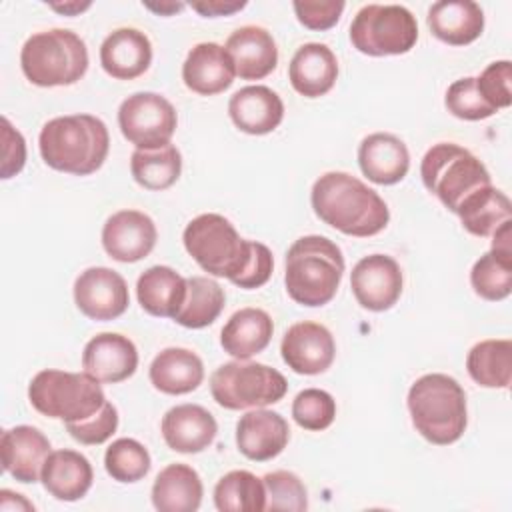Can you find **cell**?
Returning a JSON list of instances; mask_svg holds the SVG:
<instances>
[{
	"instance_id": "4dcf8cb0",
	"label": "cell",
	"mask_w": 512,
	"mask_h": 512,
	"mask_svg": "<svg viewBox=\"0 0 512 512\" xmlns=\"http://www.w3.org/2000/svg\"><path fill=\"white\" fill-rule=\"evenodd\" d=\"M204 486L198 472L182 462L168 464L152 484V504L160 512H194L200 508Z\"/></svg>"
},
{
	"instance_id": "ee69618b",
	"label": "cell",
	"mask_w": 512,
	"mask_h": 512,
	"mask_svg": "<svg viewBox=\"0 0 512 512\" xmlns=\"http://www.w3.org/2000/svg\"><path fill=\"white\" fill-rule=\"evenodd\" d=\"M344 2L342 0H326V2H302V0H296L292 2V8H294V14L298 18V22L304 26V28H310V30H328L332 28L342 12H344Z\"/></svg>"
},
{
	"instance_id": "7c38bea8",
	"label": "cell",
	"mask_w": 512,
	"mask_h": 512,
	"mask_svg": "<svg viewBox=\"0 0 512 512\" xmlns=\"http://www.w3.org/2000/svg\"><path fill=\"white\" fill-rule=\"evenodd\" d=\"M74 302L90 320L108 322L126 312L130 304L128 284L112 268L90 266L74 280Z\"/></svg>"
},
{
	"instance_id": "836d02e7",
	"label": "cell",
	"mask_w": 512,
	"mask_h": 512,
	"mask_svg": "<svg viewBox=\"0 0 512 512\" xmlns=\"http://www.w3.org/2000/svg\"><path fill=\"white\" fill-rule=\"evenodd\" d=\"M186 284V298L174 322L192 330L210 326L220 316L226 304V294L222 286L208 276H190L186 278Z\"/></svg>"
},
{
	"instance_id": "f907efd6",
	"label": "cell",
	"mask_w": 512,
	"mask_h": 512,
	"mask_svg": "<svg viewBox=\"0 0 512 512\" xmlns=\"http://www.w3.org/2000/svg\"><path fill=\"white\" fill-rule=\"evenodd\" d=\"M52 10L64 14V16H76L80 12H84L86 8H90V2H64V4H50Z\"/></svg>"
},
{
	"instance_id": "74e56055",
	"label": "cell",
	"mask_w": 512,
	"mask_h": 512,
	"mask_svg": "<svg viewBox=\"0 0 512 512\" xmlns=\"http://www.w3.org/2000/svg\"><path fill=\"white\" fill-rule=\"evenodd\" d=\"M470 284L484 300L498 302L508 298L512 292V262H504L492 252L482 254L470 270Z\"/></svg>"
},
{
	"instance_id": "9a60e30c",
	"label": "cell",
	"mask_w": 512,
	"mask_h": 512,
	"mask_svg": "<svg viewBox=\"0 0 512 512\" xmlns=\"http://www.w3.org/2000/svg\"><path fill=\"white\" fill-rule=\"evenodd\" d=\"M158 240L154 220L140 210H118L102 226V246L116 262H138L146 258Z\"/></svg>"
},
{
	"instance_id": "bcb514c9",
	"label": "cell",
	"mask_w": 512,
	"mask_h": 512,
	"mask_svg": "<svg viewBox=\"0 0 512 512\" xmlns=\"http://www.w3.org/2000/svg\"><path fill=\"white\" fill-rule=\"evenodd\" d=\"M272 270H274V256H272L270 248L266 244L254 240L252 260H250L248 268L244 270V274L238 280H234L232 284L238 288H244V290L260 288L270 280Z\"/></svg>"
},
{
	"instance_id": "8d00e7d4",
	"label": "cell",
	"mask_w": 512,
	"mask_h": 512,
	"mask_svg": "<svg viewBox=\"0 0 512 512\" xmlns=\"http://www.w3.org/2000/svg\"><path fill=\"white\" fill-rule=\"evenodd\" d=\"M152 460L144 444L134 438H118L104 452V468L112 480L132 484L150 472Z\"/></svg>"
},
{
	"instance_id": "f6af8a7d",
	"label": "cell",
	"mask_w": 512,
	"mask_h": 512,
	"mask_svg": "<svg viewBox=\"0 0 512 512\" xmlns=\"http://www.w3.org/2000/svg\"><path fill=\"white\" fill-rule=\"evenodd\" d=\"M26 164V140L24 136L10 124L6 116H2V168L0 176L4 180L16 176Z\"/></svg>"
},
{
	"instance_id": "f1b7e54d",
	"label": "cell",
	"mask_w": 512,
	"mask_h": 512,
	"mask_svg": "<svg viewBox=\"0 0 512 512\" xmlns=\"http://www.w3.org/2000/svg\"><path fill=\"white\" fill-rule=\"evenodd\" d=\"M148 376L156 390L170 396H180L196 390L202 384L204 364L196 352L170 346L154 356Z\"/></svg>"
},
{
	"instance_id": "d6986e66",
	"label": "cell",
	"mask_w": 512,
	"mask_h": 512,
	"mask_svg": "<svg viewBox=\"0 0 512 512\" xmlns=\"http://www.w3.org/2000/svg\"><path fill=\"white\" fill-rule=\"evenodd\" d=\"M160 430L170 450L180 454H198L214 442L218 424L204 406L178 404L162 416Z\"/></svg>"
},
{
	"instance_id": "484cf974",
	"label": "cell",
	"mask_w": 512,
	"mask_h": 512,
	"mask_svg": "<svg viewBox=\"0 0 512 512\" xmlns=\"http://www.w3.org/2000/svg\"><path fill=\"white\" fill-rule=\"evenodd\" d=\"M94 470L90 460L76 450H54L48 454L40 482L44 490L62 502H76L90 490Z\"/></svg>"
},
{
	"instance_id": "f546056e",
	"label": "cell",
	"mask_w": 512,
	"mask_h": 512,
	"mask_svg": "<svg viewBox=\"0 0 512 512\" xmlns=\"http://www.w3.org/2000/svg\"><path fill=\"white\" fill-rule=\"evenodd\" d=\"M186 278L170 266H150L138 276L136 296L144 312L158 318H176L186 298Z\"/></svg>"
},
{
	"instance_id": "ffe728a7",
	"label": "cell",
	"mask_w": 512,
	"mask_h": 512,
	"mask_svg": "<svg viewBox=\"0 0 512 512\" xmlns=\"http://www.w3.org/2000/svg\"><path fill=\"white\" fill-rule=\"evenodd\" d=\"M224 48L234 62L236 76L242 80H262L278 66L276 40L262 26L246 24L236 28Z\"/></svg>"
},
{
	"instance_id": "d590c367",
	"label": "cell",
	"mask_w": 512,
	"mask_h": 512,
	"mask_svg": "<svg viewBox=\"0 0 512 512\" xmlns=\"http://www.w3.org/2000/svg\"><path fill=\"white\" fill-rule=\"evenodd\" d=\"M214 506L220 512H262L266 508L262 478L248 470H230L214 486Z\"/></svg>"
},
{
	"instance_id": "5b68a950",
	"label": "cell",
	"mask_w": 512,
	"mask_h": 512,
	"mask_svg": "<svg viewBox=\"0 0 512 512\" xmlns=\"http://www.w3.org/2000/svg\"><path fill=\"white\" fill-rule=\"evenodd\" d=\"M182 242L204 272L230 282L244 274L254 252V240L242 238L228 218L214 212L192 218L182 232Z\"/></svg>"
},
{
	"instance_id": "ba28073f",
	"label": "cell",
	"mask_w": 512,
	"mask_h": 512,
	"mask_svg": "<svg viewBox=\"0 0 512 512\" xmlns=\"http://www.w3.org/2000/svg\"><path fill=\"white\" fill-rule=\"evenodd\" d=\"M32 408L48 418L78 422L96 414L104 402V390L98 380L86 372L42 370L28 384Z\"/></svg>"
},
{
	"instance_id": "7402d4cb",
	"label": "cell",
	"mask_w": 512,
	"mask_h": 512,
	"mask_svg": "<svg viewBox=\"0 0 512 512\" xmlns=\"http://www.w3.org/2000/svg\"><path fill=\"white\" fill-rule=\"evenodd\" d=\"M234 76L236 70L230 54L216 42L196 44L182 64V80L186 88L200 96L224 92L232 86Z\"/></svg>"
},
{
	"instance_id": "8fae6325",
	"label": "cell",
	"mask_w": 512,
	"mask_h": 512,
	"mask_svg": "<svg viewBox=\"0 0 512 512\" xmlns=\"http://www.w3.org/2000/svg\"><path fill=\"white\" fill-rule=\"evenodd\" d=\"M118 126L122 136L138 150H154L170 144L178 126V114L164 96L156 92H136L122 100Z\"/></svg>"
},
{
	"instance_id": "c3c4849f",
	"label": "cell",
	"mask_w": 512,
	"mask_h": 512,
	"mask_svg": "<svg viewBox=\"0 0 512 512\" xmlns=\"http://www.w3.org/2000/svg\"><path fill=\"white\" fill-rule=\"evenodd\" d=\"M510 236H512V220H506L500 228H496L492 232V248H490V252L494 256H498L500 260H504V262H512Z\"/></svg>"
},
{
	"instance_id": "9c48e42d",
	"label": "cell",
	"mask_w": 512,
	"mask_h": 512,
	"mask_svg": "<svg viewBox=\"0 0 512 512\" xmlns=\"http://www.w3.org/2000/svg\"><path fill=\"white\" fill-rule=\"evenodd\" d=\"M288 392L282 372L248 360L220 364L210 376V394L226 410H254L280 402Z\"/></svg>"
},
{
	"instance_id": "ac0fdd59",
	"label": "cell",
	"mask_w": 512,
	"mask_h": 512,
	"mask_svg": "<svg viewBox=\"0 0 512 512\" xmlns=\"http://www.w3.org/2000/svg\"><path fill=\"white\" fill-rule=\"evenodd\" d=\"M290 440V428L282 414L266 408L246 412L236 424V446L242 456L266 462L282 454Z\"/></svg>"
},
{
	"instance_id": "e575fe53",
	"label": "cell",
	"mask_w": 512,
	"mask_h": 512,
	"mask_svg": "<svg viewBox=\"0 0 512 512\" xmlns=\"http://www.w3.org/2000/svg\"><path fill=\"white\" fill-rule=\"evenodd\" d=\"M130 172L142 188L166 190L180 178L182 154L172 144L154 150L136 148L130 156Z\"/></svg>"
},
{
	"instance_id": "681fc988",
	"label": "cell",
	"mask_w": 512,
	"mask_h": 512,
	"mask_svg": "<svg viewBox=\"0 0 512 512\" xmlns=\"http://www.w3.org/2000/svg\"><path fill=\"white\" fill-rule=\"evenodd\" d=\"M0 510L4 512H12V510H34V504L30 500H26L22 494H16L12 490H0Z\"/></svg>"
},
{
	"instance_id": "277c9868",
	"label": "cell",
	"mask_w": 512,
	"mask_h": 512,
	"mask_svg": "<svg viewBox=\"0 0 512 512\" xmlns=\"http://www.w3.org/2000/svg\"><path fill=\"white\" fill-rule=\"evenodd\" d=\"M408 412L416 432L436 444L448 446L462 438L468 424L466 392L456 378L440 372L420 376L408 390Z\"/></svg>"
},
{
	"instance_id": "83f0119b",
	"label": "cell",
	"mask_w": 512,
	"mask_h": 512,
	"mask_svg": "<svg viewBox=\"0 0 512 512\" xmlns=\"http://www.w3.org/2000/svg\"><path fill=\"white\" fill-rule=\"evenodd\" d=\"M274 322L262 308L236 310L220 332V346L236 360H248L260 354L272 340Z\"/></svg>"
},
{
	"instance_id": "816d5d0a",
	"label": "cell",
	"mask_w": 512,
	"mask_h": 512,
	"mask_svg": "<svg viewBox=\"0 0 512 512\" xmlns=\"http://www.w3.org/2000/svg\"><path fill=\"white\" fill-rule=\"evenodd\" d=\"M144 6H146L148 10H152V12L160 14V16H170V14H174V12H178V10H182V8H184V4H182V2H160V4L144 2Z\"/></svg>"
},
{
	"instance_id": "3957f363",
	"label": "cell",
	"mask_w": 512,
	"mask_h": 512,
	"mask_svg": "<svg viewBox=\"0 0 512 512\" xmlns=\"http://www.w3.org/2000/svg\"><path fill=\"white\" fill-rule=\"evenodd\" d=\"M344 268V256L336 242L320 234L302 236L286 252V292L296 304L324 306L336 296Z\"/></svg>"
},
{
	"instance_id": "ab89813d",
	"label": "cell",
	"mask_w": 512,
	"mask_h": 512,
	"mask_svg": "<svg viewBox=\"0 0 512 512\" xmlns=\"http://www.w3.org/2000/svg\"><path fill=\"white\" fill-rule=\"evenodd\" d=\"M292 418L304 430H326L336 418V400L326 390L304 388L292 402Z\"/></svg>"
},
{
	"instance_id": "cb8c5ba5",
	"label": "cell",
	"mask_w": 512,
	"mask_h": 512,
	"mask_svg": "<svg viewBox=\"0 0 512 512\" xmlns=\"http://www.w3.org/2000/svg\"><path fill=\"white\" fill-rule=\"evenodd\" d=\"M358 164L370 182L392 186L408 174L410 152L398 136L390 132H374L360 142Z\"/></svg>"
},
{
	"instance_id": "5bb4252c",
	"label": "cell",
	"mask_w": 512,
	"mask_h": 512,
	"mask_svg": "<svg viewBox=\"0 0 512 512\" xmlns=\"http://www.w3.org/2000/svg\"><path fill=\"white\" fill-rule=\"evenodd\" d=\"M282 360L290 370L304 376L326 372L336 356V342L332 332L312 320L292 324L280 342Z\"/></svg>"
},
{
	"instance_id": "e0dca14e",
	"label": "cell",
	"mask_w": 512,
	"mask_h": 512,
	"mask_svg": "<svg viewBox=\"0 0 512 512\" xmlns=\"http://www.w3.org/2000/svg\"><path fill=\"white\" fill-rule=\"evenodd\" d=\"M50 452V440L42 434V430L34 426L20 424L2 432V468L22 484H34L40 480L44 462Z\"/></svg>"
},
{
	"instance_id": "4fadbf2b",
	"label": "cell",
	"mask_w": 512,
	"mask_h": 512,
	"mask_svg": "<svg viewBox=\"0 0 512 512\" xmlns=\"http://www.w3.org/2000/svg\"><path fill=\"white\" fill-rule=\"evenodd\" d=\"M402 286L400 264L386 254L360 258L350 274V288L356 302L370 312L390 310L398 302Z\"/></svg>"
},
{
	"instance_id": "6da1fadb",
	"label": "cell",
	"mask_w": 512,
	"mask_h": 512,
	"mask_svg": "<svg viewBox=\"0 0 512 512\" xmlns=\"http://www.w3.org/2000/svg\"><path fill=\"white\" fill-rule=\"evenodd\" d=\"M310 204L324 224L346 236H374L390 220V210L380 194L348 172L322 174L312 186Z\"/></svg>"
},
{
	"instance_id": "7dc6e473",
	"label": "cell",
	"mask_w": 512,
	"mask_h": 512,
	"mask_svg": "<svg viewBox=\"0 0 512 512\" xmlns=\"http://www.w3.org/2000/svg\"><path fill=\"white\" fill-rule=\"evenodd\" d=\"M192 10H196L204 18H216V16H230L234 12H240L246 2L242 0H202V2H192Z\"/></svg>"
},
{
	"instance_id": "7a4b0ae2",
	"label": "cell",
	"mask_w": 512,
	"mask_h": 512,
	"mask_svg": "<svg viewBox=\"0 0 512 512\" xmlns=\"http://www.w3.org/2000/svg\"><path fill=\"white\" fill-rule=\"evenodd\" d=\"M110 148L106 124L92 114H68L48 120L38 136L42 160L66 174L88 176L102 168Z\"/></svg>"
},
{
	"instance_id": "30bf717a",
	"label": "cell",
	"mask_w": 512,
	"mask_h": 512,
	"mask_svg": "<svg viewBox=\"0 0 512 512\" xmlns=\"http://www.w3.org/2000/svg\"><path fill=\"white\" fill-rule=\"evenodd\" d=\"M418 24L400 4H366L350 24L352 46L366 56H398L414 48Z\"/></svg>"
},
{
	"instance_id": "52a82bcc",
	"label": "cell",
	"mask_w": 512,
	"mask_h": 512,
	"mask_svg": "<svg viewBox=\"0 0 512 512\" xmlns=\"http://www.w3.org/2000/svg\"><path fill=\"white\" fill-rule=\"evenodd\" d=\"M420 178L426 190L454 214L466 196L492 184L484 162L454 142H438L426 150Z\"/></svg>"
},
{
	"instance_id": "2e32d148",
	"label": "cell",
	"mask_w": 512,
	"mask_h": 512,
	"mask_svg": "<svg viewBox=\"0 0 512 512\" xmlns=\"http://www.w3.org/2000/svg\"><path fill=\"white\" fill-rule=\"evenodd\" d=\"M82 368L100 384H118L138 368L136 344L118 332L96 334L84 346Z\"/></svg>"
},
{
	"instance_id": "60d3db41",
	"label": "cell",
	"mask_w": 512,
	"mask_h": 512,
	"mask_svg": "<svg viewBox=\"0 0 512 512\" xmlns=\"http://www.w3.org/2000/svg\"><path fill=\"white\" fill-rule=\"evenodd\" d=\"M444 104L452 116L460 120H470V122L490 118L498 112L482 98L474 76H466L452 82L446 90Z\"/></svg>"
},
{
	"instance_id": "b9f144b4",
	"label": "cell",
	"mask_w": 512,
	"mask_h": 512,
	"mask_svg": "<svg viewBox=\"0 0 512 512\" xmlns=\"http://www.w3.org/2000/svg\"><path fill=\"white\" fill-rule=\"evenodd\" d=\"M118 428V410L112 402H104V406L84 418V420H78V422H66V430L68 434L80 442V444H86V446H96V444H102L106 442Z\"/></svg>"
},
{
	"instance_id": "603a6c76",
	"label": "cell",
	"mask_w": 512,
	"mask_h": 512,
	"mask_svg": "<svg viewBox=\"0 0 512 512\" xmlns=\"http://www.w3.org/2000/svg\"><path fill=\"white\" fill-rule=\"evenodd\" d=\"M100 64L116 80H134L152 64L150 38L138 28H116L100 44Z\"/></svg>"
},
{
	"instance_id": "8992f818",
	"label": "cell",
	"mask_w": 512,
	"mask_h": 512,
	"mask_svg": "<svg viewBox=\"0 0 512 512\" xmlns=\"http://www.w3.org/2000/svg\"><path fill=\"white\" fill-rule=\"evenodd\" d=\"M20 68L26 80L34 86H70L88 70V48L72 30H42L24 42L20 50Z\"/></svg>"
},
{
	"instance_id": "4316f807",
	"label": "cell",
	"mask_w": 512,
	"mask_h": 512,
	"mask_svg": "<svg viewBox=\"0 0 512 512\" xmlns=\"http://www.w3.org/2000/svg\"><path fill=\"white\" fill-rule=\"evenodd\" d=\"M426 22L438 40L450 46H466L480 38L484 12L472 0H440L428 8Z\"/></svg>"
},
{
	"instance_id": "44dd1931",
	"label": "cell",
	"mask_w": 512,
	"mask_h": 512,
	"mask_svg": "<svg viewBox=\"0 0 512 512\" xmlns=\"http://www.w3.org/2000/svg\"><path fill=\"white\" fill-rule=\"evenodd\" d=\"M228 114L238 130L252 136H262L280 126L284 118V102L272 88L252 84L236 90L230 96Z\"/></svg>"
},
{
	"instance_id": "7bdbcfd3",
	"label": "cell",
	"mask_w": 512,
	"mask_h": 512,
	"mask_svg": "<svg viewBox=\"0 0 512 512\" xmlns=\"http://www.w3.org/2000/svg\"><path fill=\"white\" fill-rule=\"evenodd\" d=\"M510 82H512V64L510 60H496L492 64H488L482 74L476 78L478 90L482 94V98L494 108H508L512 104V90H510Z\"/></svg>"
},
{
	"instance_id": "1f68e13d",
	"label": "cell",
	"mask_w": 512,
	"mask_h": 512,
	"mask_svg": "<svg viewBox=\"0 0 512 512\" xmlns=\"http://www.w3.org/2000/svg\"><path fill=\"white\" fill-rule=\"evenodd\" d=\"M456 216L460 218L466 232L486 238L492 236V232L506 220H510L512 210L508 196L490 184L466 196L458 206Z\"/></svg>"
},
{
	"instance_id": "d6a6232c",
	"label": "cell",
	"mask_w": 512,
	"mask_h": 512,
	"mask_svg": "<svg viewBox=\"0 0 512 512\" xmlns=\"http://www.w3.org/2000/svg\"><path fill=\"white\" fill-rule=\"evenodd\" d=\"M466 370L484 388H508L512 380V342L490 338L474 344L466 356Z\"/></svg>"
},
{
	"instance_id": "f35d334b",
	"label": "cell",
	"mask_w": 512,
	"mask_h": 512,
	"mask_svg": "<svg viewBox=\"0 0 512 512\" xmlns=\"http://www.w3.org/2000/svg\"><path fill=\"white\" fill-rule=\"evenodd\" d=\"M266 490V508L264 510H288L304 512L308 508V490L304 482L288 470H274L262 476Z\"/></svg>"
},
{
	"instance_id": "d4e9b609",
	"label": "cell",
	"mask_w": 512,
	"mask_h": 512,
	"mask_svg": "<svg viewBox=\"0 0 512 512\" xmlns=\"http://www.w3.org/2000/svg\"><path fill=\"white\" fill-rule=\"evenodd\" d=\"M292 88L306 98H320L332 90L338 78L336 54L320 42L302 44L288 66Z\"/></svg>"
}]
</instances>
